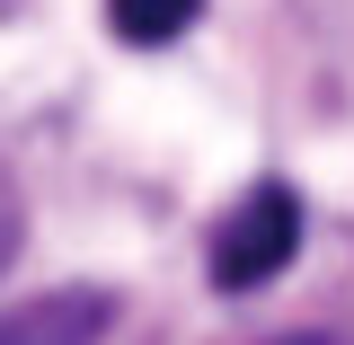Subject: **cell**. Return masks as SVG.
Instances as JSON below:
<instances>
[{
	"mask_svg": "<svg viewBox=\"0 0 354 345\" xmlns=\"http://www.w3.org/2000/svg\"><path fill=\"white\" fill-rule=\"evenodd\" d=\"M292 248H301V195L292 186H248L230 213H221L213 230V283L221 292H257V283H274L283 265H292Z\"/></svg>",
	"mask_w": 354,
	"mask_h": 345,
	"instance_id": "cell-1",
	"label": "cell"
},
{
	"mask_svg": "<svg viewBox=\"0 0 354 345\" xmlns=\"http://www.w3.org/2000/svg\"><path fill=\"white\" fill-rule=\"evenodd\" d=\"M204 18V0H106V27L124 44H177Z\"/></svg>",
	"mask_w": 354,
	"mask_h": 345,
	"instance_id": "cell-3",
	"label": "cell"
},
{
	"mask_svg": "<svg viewBox=\"0 0 354 345\" xmlns=\"http://www.w3.org/2000/svg\"><path fill=\"white\" fill-rule=\"evenodd\" d=\"M18 239H27V204H18V177H9V160H0V274H9V257H18Z\"/></svg>",
	"mask_w": 354,
	"mask_h": 345,
	"instance_id": "cell-4",
	"label": "cell"
},
{
	"mask_svg": "<svg viewBox=\"0 0 354 345\" xmlns=\"http://www.w3.org/2000/svg\"><path fill=\"white\" fill-rule=\"evenodd\" d=\"M115 328V301L97 283H71V292H36V301L0 310V345H97Z\"/></svg>",
	"mask_w": 354,
	"mask_h": 345,
	"instance_id": "cell-2",
	"label": "cell"
},
{
	"mask_svg": "<svg viewBox=\"0 0 354 345\" xmlns=\"http://www.w3.org/2000/svg\"><path fill=\"white\" fill-rule=\"evenodd\" d=\"M274 345H328V337H274Z\"/></svg>",
	"mask_w": 354,
	"mask_h": 345,
	"instance_id": "cell-5",
	"label": "cell"
}]
</instances>
